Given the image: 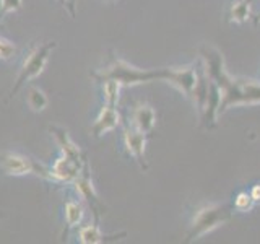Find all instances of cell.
<instances>
[{
  "label": "cell",
  "mask_w": 260,
  "mask_h": 244,
  "mask_svg": "<svg viewBox=\"0 0 260 244\" xmlns=\"http://www.w3.org/2000/svg\"><path fill=\"white\" fill-rule=\"evenodd\" d=\"M254 200H252L250 194L247 191H241L234 195V200H233V208L239 214H247L252 208H254Z\"/></svg>",
  "instance_id": "ac0fdd59"
},
{
  "label": "cell",
  "mask_w": 260,
  "mask_h": 244,
  "mask_svg": "<svg viewBox=\"0 0 260 244\" xmlns=\"http://www.w3.org/2000/svg\"><path fill=\"white\" fill-rule=\"evenodd\" d=\"M200 67L197 64L182 65V67H165L161 69V81L179 89L185 98H192V93L199 81Z\"/></svg>",
  "instance_id": "52a82bcc"
},
{
  "label": "cell",
  "mask_w": 260,
  "mask_h": 244,
  "mask_svg": "<svg viewBox=\"0 0 260 244\" xmlns=\"http://www.w3.org/2000/svg\"><path fill=\"white\" fill-rule=\"evenodd\" d=\"M101 83V93H103V100L106 104H112V106H117L119 103V96H120V89L124 88L117 80H103L100 81Z\"/></svg>",
  "instance_id": "e0dca14e"
},
{
  "label": "cell",
  "mask_w": 260,
  "mask_h": 244,
  "mask_svg": "<svg viewBox=\"0 0 260 244\" xmlns=\"http://www.w3.org/2000/svg\"><path fill=\"white\" fill-rule=\"evenodd\" d=\"M69 186H72V189L75 191V194L80 197V200L86 202L88 205L91 207L94 220H96V222H100L101 214L106 210V205L101 202L100 194H98L96 187H94L93 177H91V169H89L88 160L85 161L81 173L75 179H73V181Z\"/></svg>",
  "instance_id": "8992f818"
},
{
  "label": "cell",
  "mask_w": 260,
  "mask_h": 244,
  "mask_svg": "<svg viewBox=\"0 0 260 244\" xmlns=\"http://www.w3.org/2000/svg\"><path fill=\"white\" fill-rule=\"evenodd\" d=\"M75 5H77V0H69V12L72 18H75Z\"/></svg>",
  "instance_id": "7402d4cb"
},
{
  "label": "cell",
  "mask_w": 260,
  "mask_h": 244,
  "mask_svg": "<svg viewBox=\"0 0 260 244\" xmlns=\"http://www.w3.org/2000/svg\"><path fill=\"white\" fill-rule=\"evenodd\" d=\"M28 174H36L41 179H49V166L32 160L28 155L12 150H0V176L21 177Z\"/></svg>",
  "instance_id": "5b68a950"
},
{
  "label": "cell",
  "mask_w": 260,
  "mask_h": 244,
  "mask_svg": "<svg viewBox=\"0 0 260 244\" xmlns=\"http://www.w3.org/2000/svg\"><path fill=\"white\" fill-rule=\"evenodd\" d=\"M120 112L117 109V106L112 104H103V108L98 112V116L91 126V134L94 138H101L108 132H112L120 126Z\"/></svg>",
  "instance_id": "30bf717a"
},
{
  "label": "cell",
  "mask_w": 260,
  "mask_h": 244,
  "mask_svg": "<svg viewBox=\"0 0 260 244\" xmlns=\"http://www.w3.org/2000/svg\"><path fill=\"white\" fill-rule=\"evenodd\" d=\"M203 70L221 92L219 114L236 106L260 104V81L250 78H236L226 70L223 54L215 47H203L200 51Z\"/></svg>",
  "instance_id": "6da1fadb"
},
{
  "label": "cell",
  "mask_w": 260,
  "mask_h": 244,
  "mask_svg": "<svg viewBox=\"0 0 260 244\" xmlns=\"http://www.w3.org/2000/svg\"><path fill=\"white\" fill-rule=\"evenodd\" d=\"M85 161L73 160V158L65 157V155L60 153L59 157H57L51 163V165H49V179H47V182L55 184V186H62V184L69 186L73 179H75L81 173Z\"/></svg>",
  "instance_id": "ba28073f"
},
{
  "label": "cell",
  "mask_w": 260,
  "mask_h": 244,
  "mask_svg": "<svg viewBox=\"0 0 260 244\" xmlns=\"http://www.w3.org/2000/svg\"><path fill=\"white\" fill-rule=\"evenodd\" d=\"M255 23H257V24H258V23H260V13H258V15H257V16H255Z\"/></svg>",
  "instance_id": "d4e9b609"
},
{
  "label": "cell",
  "mask_w": 260,
  "mask_h": 244,
  "mask_svg": "<svg viewBox=\"0 0 260 244\" xmlns=\"http://www.w3.org/2000/svg\"><path fill=\"white\" fill-rule=\"evenodd\" d=\"M249 194H250V197H252V200H254L255 205H260V182H255L254 186H252Z\"/></svg>",
  "instance_id": "44dd1931"
},
{
  "label": "cell",
  "mask_w": 260,
  "mask_h": 244,
  "mask_svg": "<svg viewBox=\"0 0 260 244\" xmlns=\"http://www.w3.org/2000/svg\"><path fill=\"white\" fill-rule=\"evenodd\" d=\"M85 218V207L80 200L69 197L63 202V223H65V231L63 238H67L69 231L73 228H78Z\"/></svg>",
  "instance_id": "5bb4252c"
},
{
  "label": "cell",
  "mask_w": 260,
  "mask_h": 244,
  "mask_svg": "<svg viewBox=\"0 0 260 244\" xmlns=\"http://www.w3.org/2000/svg\"><path fill=\"white\" fill-rule=\"evenodd\" d=\"M231 210L223 203H203L202 207L195 210L190 222V230L187 233V242L197 241L205 234L215 231L216 228L223 226L226 222H230Z\"/></svg>",
  "instance_id": "3957f363"
},
{
  "label": "cell",
  "mask_w": 260,
  "mask_h": 244,
  "mask_svg": "<svg viewBox=\"0 0 260 244\" xmlns=\"http://www.w3.org/2000/svg\"><path fill=\"white\" fill-rule=\"evenodd\" d=\"M18 52V47L13 43V41L4 38L0 35V62H8L12 60L13 57Z\"/></svg>",
  "instance_id": "d6986e66"
},
{
  "label": "cell",
  "mask_w": 260,
  "mask_h": 244,
  "mask_svg": "<svg viewBox=\"0 0 260 244\" xmlns=\"http://www.w3.org/2000/svg\"><path fill=\"white\" fill-rule=\"evenodd\" d=\"M128 126L145 134H151L156 126V111L148 103H135L130 109Z\"/></svg>",
  "instance_id": "8fae6325"
},
{
  "label": "cell",
  "mask_w": 260,
  "mask_h": 244,
  "mask_svg": "<svg viewBox=\"0 0 260 244\" xmlns=\"http://www.w3.org/2000/svg\"><path fill=\"white\" fill-rule=\"evenodd\" d=\"M2 12H4V0H0V20H2Z\"/></svg>",
  "instance_id": "cb8c5ba5"
},
{
  "label": "cell",
  "mask_w": 260,
  "mask_h": 244,
  "mask_svg": "<svg viewBox=\"0 0 260 244\" xmlns=\"http://www.w3.org/2000/svg\"><path fill=\"white\" fill-rule=\"evenodd\" d=\"M55 46H57L55 41H49V43H44V44H35L29 49L26 57H24L21 62L20 73H18V77H16L10 96H15L26 83L36 80L39 75H43L44 69L47 67L49 57H51Z\"/></svg>",
  "instance_id": "277c9868"
},
{
  "label": "cell",
  "mask_w": 260,
  "mask_h": 244,
  "mask_svg": "<svg viewBox=\"0 0 260 244\" xmlns=\"http://www.w3.org/2000/svg\"><path fill=\"white\" fill-rule=\"evenodd\" d=\"M150 134L140 132L132 126H125L122 129V145L130 158H134L142 171H148V163H146V142H148Z\"/></svg>",
  "instance_id": "9c48e42d"
},
{
  "label": "cell",
  "mask_w": 260,
  "mask_h": 244,
  "mask_svg": "<svg viewBox=\"0 0 260 244\" xmlns=\"http://www.w3.org/2000/svg\"><path fill=\"white\" fill-rule=\"evenodd\" d=\"M23 7V0H4V12H2V18L8 13H15L18 12Z\"/></svg>",
  "instance_id": "ffe728a7"
},
{
  "label": "cell",
  "mask_w": 260,
  "mask_h": 244,
  "mask_svg": "<svg viewBox=\"0 0 260 244\" xmlns=\"http://www.w3.org/2000/svg\"><path fill=\"white\" fill-rule=\"evenodd\" d=\"M252 0H233L228 7L226 12V20L230 23H238L242 24L252 18Z\"/></svg>",
  "instance_id": "9a60e30c"
},
{
  "label": "cell",
  "mask_w": 260,
  "mask_h": 244,
  "mask_svg": "<svg viewBox=\"0 0 260 244\" xmlns=\"http://www.w3.org/2000/svg\"><path fill=\"white\" fill-rule=\"evenodd\" d=\"M91 77L96 81L112 78L117 80L122 86H137L161 80V69H140L119 55H111L104 67L91 72Z\"/></svg>",
  "instance_id": "7a4b0ae2"
},
{
  "label": "cell",
  "mask_w": 260,
  "mask_h": 244,
  "mask_svg": "<svg viewBox=\"0 0 260 244\" xmlns=\"http://www.w3.org/2000/svg\"><path fill=\"white\" fill-rule=\"evenodd\" d=\"M26 104L32 112H43L49 106V98L43 88L32 85L26 92Z\"/></svg>",
  "instance_id": "2e32d148"
},
{
  "label": "cell",
  "mask_w": 260,
  "mask_h": 244,
  "mask_svg": "<svg viewBox=\"0 0 260 244\" xmlns=\"http://www.w3.org/2000/svg\"><path fill=\"white\" fill-rule=\"evenodd\" d=\"M108 2H111V4H114V2H117V0H108Z\"/></svg>",
  "instance_id": "484cf974"
},
{
  "label": "cell",
  "mask_w": 260,
  "mask_h": 244,
  "mask_svg": "<svg viewBox=\"0 0 260 244\" xmlns=\"http://www.w3.org/2000/svg\"><path fill=\"white\" fill-rule=\"evenodd\" d=\"M49 132H51V135L54 137L55 145L59 146V150H60L62 155H65V157H70L73 160H78V161H85L86 160V155L81 151L80 145L70 137L67 129L59 127V126H51V127H49Z\"/></svg>",
  "instance_id": "4fadbf2b"
},
{
  "label": "cell",
  "mask_w": 260,
  "mask_h": 244,
  "mask_svg": "<svg viewBox=\"0 0 260 244\" xmlns=\"http://www.w3.org/2000/svg\"><path fill=\"white\" fill-rule=\"evenodd\" d=\"M57 2L60 4V7H63V8H69V0H57Z\"/></svg>",
  "instance_id": "603a6c76"
},
{
  "label": "cell",
  "mask_w": 260,
  "mask_h": 244,
  "mask_svg": "<svg viewBox=\"0 0 260 244\" xmlns=\"http://www.w3.org/2000/svg\"><path fill=\"white\" fill-rule=\"evenodd\" d=\"M127 231H122L117 234H104L101 231L100 222L88 223V225H80L77 228V241L80 244H101V242H116L122 238H125Z\"/></svg>",
  "instance_id": "7c38bea8"
}]
</instances>
